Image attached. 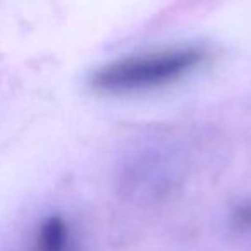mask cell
<instances>
[{"label":"cell","mask_w":251,"mask_h":251,"mask_svg":"<svg viewBox=\"0 0 251 251\" xmlns=\"http://www.w3.org/2000/svg\"><path fill=\"white\" fill-rule=\"evenodd\" d=\"M208 52L198 45H182L122 57L98 67L90 84L103 93H131L167 86L198 69Z\"/></svg>","instance_id":"obj_1"},{"label":"cell","mask_w":251,"mask_h":251,"mask_svg":"<svg viewBox=\"0 0 251 251\" xmlns=\"http://www.w3.org/2000/svg\"><path fill=\"white\" fill-rule=\"evenodd\" d=\"M35 251H71V230L59 215L45 219L36 232Z\"/></svg>","instance_id":"obj_2"},{"label":"cell","mask_w":251,"mask_h":251,"mask_svg":"<svg viewBox=\"0 0 251 251\" xmlns=\"http://www.w3.org/2000/svg\"><path fill=\"white\" fill-rule=\"evenodd\" d=\"M236 219L239 220L241 226H250L251 227V205L241 206L236 213Z\"/></svg>","instance_id":"obj_3"}]
</instances>
